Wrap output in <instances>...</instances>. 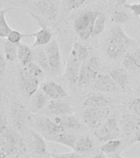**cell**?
Segmentation results:
<instances>
[{
  "label": "cell",
  "instance_id": "1",
  "mask_svg": "<svg viewBox=\"0 0 140 158\" xmlns=\"http://www.w3.org/2000/svg\"><path fill=\"white\" fill-rule=\"evenodd\" d=\"M136 44V40L126 35L122 27L115 25L109 33L106 45V55L112 59H118L125 54L131 46Z\"/></svg>",
  "mask_w": 140,
  "mask_h": 158
},
{
  "label": "cell",
  "instance_id": "2",
  "mask_svg": "<svg viewBox=\"0 0 140 158\" xmlns=\"http://www.w3.org/2000/svg\"><path fill=\"white\" fill-rule=\"evenodd\" d=\"M99 12L91 10H84L74 19V29L78 37L83 40H87L91 37L94 23Z\"/></svg>",
  "mask_w": 140,
  "mask_h": 158
},
{
  "label": "cell",
  "instance_id": "3",
  "mask_svg": "<svg viewBox=\"0 0 140 158\" xmlns=\"http://www.w3.org/2000/svg\"><path fill=\"white\" fill-rule=\"evenodd\" d=\"M110 109L108 106L98 108H86L83 110V118L89 128L96 129L109 118Z\"/></svg>",
  "mask_w": 140,
  "mask_h": 158
},
{
  "label": "cell",
  "instance_id": "4",
  "mask_svg": "<svg viewBox=\"0 0 140 158\" xmlns=\"http://www.w3.org/2000/svg\"><path fill=\"white\" fill-rule=\"evenodd\" d=\"M121 130L118 122L115 118H108L102 124L95 129V136L100 141H107L118 139L121 136Z\"/></svg>",
  "mask_w": 140,
  "mask_h": 158
},
{
  "label": "cell",
  "instance_id": "5",
  "mask_svg": "<svg viewBox=\"0 0 140 158\" xmlns=\"http://www.w3.org/2000/svg\"><path fill=\"white\" fill-rule=\"evenodd\" d=\"M40 80L32 75L27 67H23L19 71L18 86L22 94L27 97H32L39 87Z\"/></svg>",
  "mask_w": 140,
  "mask_h": 158
},
{
  "label": "cell",
  "instance_id": "6",
  "mask_svg": "<svg viewBox=\"0 0 140 158\" xmlns=\"http://www.w3.org/2000/svg\"><path fill=\"white\" fill-rule=\"evenodd\" d=\"M21 141L20 136L14 131L0 129V157L9 155Z\"/></svg>",
  "mask_w": 140,
  "mask_h": 158
},
{
  "label": "cell",
  "instance_id": "7",
  "mask_svg": "<svg viewBox=\"0 0 140 158\" xmlns=\"http://www.w3.org/2000/svg\"><path fill=\"white\" fill-rule=\"evenodd\" d=\"M33 9L49 22H54L59 14V6L53 0H38L33 5Z\"/></svg>",
  "mask_w": 140,
  "mask_h": 158
},
{
  "label": "cell",
  "instance_id": "8",
  "mask_svg": "<svg viewBox=\"0 0 140 158\" xmlns=\"http://www.w3.org/2000/svg\"><path fill=\"white\" fill-rule=\"evenodd\" d=\"M35 125L45 138L53 137L64 132V129L54 120L45 116H39L35 119Z\"/></svg>",
  "mask_w": 140,
  "mask_h": 158
},
{
  "label": "cell",
  "instance_id": "9",
  "mask_svg": "<svg viewBox=\"0 0 140 158\" xmlns=\"http://www.w3.org/2000/svg\"><path fill=\"white\" fill-rule=\"evenodd\" d=\"M45 49L49 59L51 72L59 73L61 69V54L59 43L56 40L52 39L51 41L45 46Z\"/></svg>",
  "mask_w": 140,
  "mask_h": 158
},
{
  "label": "cell",
  "instance_id": "10",
  "mask_svg": "<svg viewBox=\"0 0 140 158\" xmlns=\"http://www.w3.org/2000/svg\"><path fill=\"white\" fill-rule=\"evenodd\" d=\"M82 64L83 63L77 57L76 53L74 52V49H72L68 59L65 71V77L72 85L78 84Z\"/></svg>",
  "mask_w": 140,
  "mask_h": 158
},
{
  "label": "cell",
  "instance_id": "11",
  "mask_svg": "<svg viewBox=\"0 0 140 158\" xmlns=\"http://www.w3.org/2000/svg\"><path fill=\"white\" fill-rule=\"evenodd\" d=\"M31 14L32 15V17L36 19L38 24L40 26V29L38 31L32 34V36L35 37V41L32 44V48H37V47L45 46L52 40L53 34L50 31V30L45 26L44 22L40 18V17L33 14V13H31Z\"/></svg>",
  "mask_w": 140,
  "mask_h": 158
},
{
  "label": "cell",
  "instance_id": "12",
  "mask_svg": "<svg viewBox=\"0 0 140 158\" xmlns=\"http://www.w3.org/2000/svg\"><path fill=\"white\" fill-rule=\"evenodd\" d=\"M92 89L99 92L114 93L118 91L121 87H119L110 75L99 73L92 85Z\"/></svg>",
  "mask_w": 140,
  "mask_h": 158
},
{
  "label": "cell",
  "instance_id": "13",
  "mask_svg": "<svg viewBox=\"0 0 140 158\" xmlns=\"http://www.w3.org/2000/svg\"><path fill=\"white\" fill-rule=\"evenodd\" d=\"M120 128L125 134H131L135 133L140 128V117L136 114H127L121 118L120 121Z\"/></svg>",
  "mask_w": 140,
  "mask_h": 158
},
{
  "label": "cell",
  "instance_id": "14",
  "mask_svg": "<svg viewBox=\"0 0 140 158\" xmlns=\"http://www.w3.org/2000/svg\"><path fill=\"white\" fill-rule=\"evenodd\" d=\"M41 90L50 100H60L68 96L61 85L52 81L45 82L41 86Z\"/></svg>",
  "mask_w": 140,
  "mask_h": 158
},
{
  "label": "cell",
  "instance_id": "15",
  "mask_svg": "<svg viewBox=\"0 0 140 158\" xmlns=\"http://www.w3.org/2000/svg\"><path fill=\"white\" fill-rule=\"evenodd\" d=\"M47 109L50 114L55 117L57 116L73 114V109L69 103L62 99L60 100H50L47 106Z\"/></svg>",
  "mask_w": 140,
  "mask_h": 158
},
{
  "label": "cell",
  "instance_id": "16",
  "mask_svg": "<svg viewBox=\"0 0 140 158\" xmlns=\"http://www.w3.org/2000/svg\"><path fill=\"white\" fill-rule=\"evenodd\" d=\"M53 120L64 128V130H78L81 128V123L78 118L74 114H67V115L57 116L54 117Z\"/></svg>",
  "mask_w": 140,
  "mask_h": 158
},
{
  "label": "cell",
  "instance_id": "17",
  "mask_svg": "<svg viewBox=\"0 0 140 158\" xmlns=\"http://www.w3.org/2000/svg\"><path fill=\"white\" fill-rule=\"evenodd\" d=\"M31 145L35 152L40 155L45 154L47 152L46 143L45 141L44 136L41 133H36L35 131H30Z\"/></svg>",
  "mask_w": 140,
  "mask_h": 158
},
{
  "label": "cell",
  "instance_id": "18",
  "mask_svg": "<svg viewBox=\"0 0 140 158\" xmlns=\"http://www.w3.org/2000/svg\"><path fill=\"white\" fill-rule=\"evenodd\" d=\"M47 140L53 142V143H59V144H62V145L66 146L68 148H72L74 150V146L76 143V141L78 139L76 136L74 135V133H69V132H63L61 133H59L55 136L53 137H49V138H46Z\"/></svg>",
  "mask_w": 140,
  "mask_h": 158
},
{
  "label": "cell",
  "instance_id": "19",
  "mask_svg": "<svg viewBox=\"0 0 140 158\" xmlns=\"http://www.w3.org/2000/svg\"><path fill=\"white\" fill-rule=\"evenodd\" d=\"M17 59L23 67H27L34 59V52L32 48L23 43L18 44L17 47Z\"/></svg>",
  "mask_w": 140,
  "mask_h": 158
},
{
  "label": "cell",
  "instance_id": "20",
  "mask_svg": "<svg viewBox=\"0 0 140 158\" xmlns=\"http://www.w3.org/2000/svg\"><path fill=\"white\" fill-rule=\"evenodd\" d=\"M109 98L101 93L92 94L87 97L84 101L83 106L85 108H98V107H106L108 106Z\"/></svg>",
  "mask_w": 140,
  "mask_h": 158
},
{
  "label": "cell",
  "instance_id": "21",
  "mask_svg": "<svg viewBox=\"0 0 140 158\" xmlns=\"http://www.w3.org/2000/svg\"><path fill=\"white\" fill-rule=\"evenodd\" d=\"M12 117L16 127L22 128L24 125L27 119V111L22 104L15 103L12 105Z\"/></svg>",
  "mask_w": 140,
  "mask_h": 158
},
{
  "label": "cell",
  "instance_id": "22",
  "mask_svg": "<svg viewBox=\"0 0 140 158\" xmlns=\"http://www.w3.org/2000/svg\"><path fill=\"white\" fill-rule=\"evenodd\" d=\"M123 65L127 69H140V48L126 53L124 57Z\"/></svg>",
  "mask_w": 140,
  "mask_h": 158
},
{
  "label": "cell",
  "instance_id": "23",
  "mask_svg": "<svg viewBox=\"0 0 140 158\" xmlns=\"http://www.w3.org/2000/svg\"><path fill=\"white\" fill-rule=\"evenodd\" d=\"M49 104V98L43 92L42 90H38L36 93L32 96V110L33 112H36L48 106Z\"/></svg>",
  "mask_w": 140,
  "mask_h": 158
},
{
  "label": "cell",
  "instance_id": "24",
  "mask_svg": "<svg viewBox=\"0 0 140 158\" xmlns=\"http://www.w3.org/2000/svg\"><path fill=\"white\" fill-rule=\"evenodd\" d=\"M109 75L111 77L114 81L118 85L119 87L125 88L129 83V75L126 70L123 69H111Z\"/></svg>",
  "mask_w": 140,
  "mask_h": 158
},
{
  "label": "cell",
  "instance_id": "25",
  "mask_svg": "<svg viewBox=\"0 0 140 158\" xmlns=\"http://www.w3.org/2000/svg\"><path fill=\"white\" fill-rule=\"evenodd\" d=\"M93 147V141L89 136H81L77 139L74 151L78 153H83L91 151Z\"/></svg>",
  "mask_w": 140,
  "mask_h": 158
},
{
  "label": "cell",
  "instance_id": "26",
  "mask_svg": "<svg viewBox=\"0 0 140 158\" xmlns=\"http://www.w3.org/2000/svg\"><path fill=\"white\" fill-rule=\"evenodd\" d=\"M34 59H36V64L41 68L44 71L51 72L50 66H49V59L47 57V54L45 49H42L40 47H37V49L35 50Z\"/></svg>",
  "mask_w": 140,
  "mask_h": 158
},
{
  "label": "cell",
  "instance_id": "27",
  "mask_svg": "<svg viewBox=\"0 0 140 158\" xmlns=\"http://www.w3.org/2000/svg\"><path fill=\"white\" fill-rule=\"evenodd\" d=\"M15 7H8L4 9H0V38H7L12 28L7 24L6 20V13L11 10H14Z\"/></svg>",
  "mask_w": 140,
  "mask_h": 158
},
{
  "label": "cell",
  "instance_id": "28",
  "mask_svg": "<svg viewBox=\"0 0 140 158\" xmlns=\"http://www.w3.org/2000/svg\"><path fill=\"white\" fill-rule=\"evenodd\" d=\"M77 85H78V87L92 86V82H91V79H90V76H89L87 61L83 62V63L82 64L80 73H79L78 81V84H77Z\"/></svg>",
  "mask_w": 140,
  "mask_h": 158
},
{
  "label": "cell",
  "instance_id": "29",
  "mask_svg": "<svg viewBox=\"0 0 140 158\" xmlns=\"http://www.w3.org/2000/svg\"><path fill=\"white\" fill-rule=\"evenodd\" d=\"M17 47L18 44H12L9 41H6L3 45L5 59L8 61H15L17 59Z\"/></svg>",
  "mask_w": 140,
  "mask_h": 158
},
{
  "label": "cell",
  "instance_id": "30",
  "mask_svg": "<svg viewBox=\"0 0 140 158\" xmlns=\"http://www.w3.org/2000/svg\"><path fill=\"white\" fill-rule=\"evenodd\" d=\"M122 142L121 139H113V140L107 141L101 146V152H103L106 155H110L116 152L119 148H121Z\"/></svg>",
  "mask_w": 140,
  "mask_h": 158
},
{
  "label": "cell",
  "instance_id": "31",
  "mask_svg": "<svg viewBox=\"0 0 140 158\" xmlns=\"http://www.w3.org/2000/svg\"><path fill=\"white\" fill-rule=\"evenodd\" d=\"M72 49H74V52L76 53L77 57L82 63L87 61V59H89V52L87 48L84 44L76 42Z\"/></svg>",
  "mask_w": 140,
  "mask_h": 158
},
{
  "label": "cell",
  "instance_id": "32",
  "mask_svg": "<svg viewBox=\"0 0 140 158\" xmlns=\"http://www.w3.org/2000/svg\"><path fill=\"white\" fill-rule=\"evenodd\" d=\"M106 18L105 17V15L99 12L98 16L96 17L95 23H94V27H93V31H92V35L91 36L95 37L96 35H98L103 31L106 27Z\"/></svg>",
  "mask_w": 140,
  "mask_h": 158
},
{
  "label": "cell",
  "instance_id": "33",
  "mask_svg": "<svg viewBox=\"0 0 140 158\" xmlns=\"http://www.w3.org/2000/svg\"><path fill=\"white\" fill-rule=\"evenodd\" d=\"M32 37V34H23V33H21L18 31H15V30H12L11 32H10L8 35L7 36V41L11 42L12 44H18L21 43V40H22V38L24 37Z\"/></svg>",
  "mask_w": 140,
  "mask_h": 158
},
{
  "label": "cell",
  "instance_id": "34",
  "mask_svg": "<svg viewBox=\"0 0 140 158\" xmlns=\"http://www.w3.org/2000/svg\"><path fill=\"white\" fill-rule=\"evenodd\" d=\"M111 22L116 24H124L129 20V17L126 12L123 11H116L111 15Z\"/></svg>",
  "mask_w": 140,
  "mask_h": 158
},
{
  "label": "cell",
  "instance_id": "35",
  "mask_svg": "<svg viewBox=\"0 0 140 158\" xmlns=\"http://www.w3.org/2000/svg\"><path fill=\"white\" fill-rule=\"evenodd\" d=\"M27 69L35 77H36L39 80H40L44 77V70L36 63H33V62L31 63L29 65H27Z\"/></svg>",
  "mask_w": 140,
  "mask_h": 158
},
{
  "label": "cell",
  "instance_id": "36",
  "mask_svg": "<svg viewBox=\"0 0 140 158\" xmlns=\"http://www.w3.org/2000/svg\"><path fill=\"white\" fill-rule=\"evenodd\" d=\"M65 1H66L67 8L69 10L77 8L85 2V0H65Z\"/></svg>",
  "mask_w": 140,
  "mask_h": 158
},
{
  "label": "cell",
  "instance_id": "37",
  "mask_svg": "<svg viewBox=\"0 0 140 158\" xmlns=\"http://www.w3.org/2000/svg\"><path fill=\"white\" fill-rule=\"evenodd\" d=\"M52 158H83L80 156V154L76 152L70 153H66V154H55L53 155Z\"/></svg>",
  "mask_w": 140,
  "mask_h": 158
},
{
  "label": "cell",
  "instance_id": "38",
  "mask_svg": "<svg viewBox=\"0 0 140 158\" xmlns=\"http://www.w3.org/2000/svg\"><path fill=\"white\" fill-rule=\"evenodd\" d=\"M130 108L134 112V114L140 117V98L135 99L134 101H133Z\"/></svg>",
  "mask_w": 140,
  "mask_h": 158
},
{
  "label": "cell",
  "instance_id": "39",
  "mask_svg": "<svg viewBox=\"0 0 140 158\" xmlns=\"http://www.w3.org/2000/svg\"><path fill=\"white\" fill-rule=\"evenodd\" d=\"M126 7H128L133 12V13L137 17H140V2L138 3H134V4H125Z\"/></svg>",
  "mask_w": 140,
  "mask_h": 158
},
{
  "label": "cell",
  "instance_id": "40",
  "mask_svg": "<svg viewBox=\"0 0 140 158\" xmlns=\"http://www.w3.org/2000/svg\"><path fill=\"white\" fill-rule=\"evenodd\" d=\"M6 69V59L5 57L0 53V76H2Z\"/></svg>",
  "mask_w": 140,
  "mask_h": 158
},
{
  "label": "cell",
  "instance_id": "41",
  "mask_svg": "<svg viewBox=\"0 0 140 158\" xmlns=\"http://www.w3.org/2000/svg\"><path fill=\"white\" fill-rule=\"evenodd\" d=\"M7 119L2 113H0V129H7Z\"/></svg>",
  "mask_w": 140,
  "mask_h": 158
},
{
  "label": "cell",
  "instance_id": "42",
  "mask_svg": "<svg viewBox=\"0 0 140 158\" xmlns=\"http://www.w3.org/2000/svg\"><path fill=\"white\" fill-rule=\"evenodd\" d=\"M134 134H135V141L136 142L140 143V128H138V130L136 131L135 133H134Z\"/></svg>",
  "mask_w": 140,
  "mask_h": 158
},
{
  "label": "cell",
  "instance_id": "43",
  "mask_svg": "<svg viewBox=\"0 0 140 158\" xmlns=\"http://www.w3.org/2000/svg\"><path fill=\"white\" fill-rule=\"evenodd\" d=\"M127 1H128V0H117V3L120 5H125ZM138 1L140 2V0H138Z\"/></svg>",
  "mask_w": 140,
  "mask_h": 158
},
{
  "label": "cell",
  "instance_id": "44",
  "mask_svg": "<svg viewBox=\"0 0 140 158\" xmlns=\"http://www.w3.org/2000/svg\"><path fill=\"white\" fill-rule=\"evenodd\" d=\"M91 158H106V157L103 155H96V156H91Z\"/></svg>",
  "mask_w": 140,
  "mask_h": 158
},
{
  "label": "cell",
  "instance_id": "45",
  "mask_svg": "<svg viewBox=\"0 0 140 158\" xmlns=\"http://www.w3.org/2000/svg\"><path fill=\"white\" fill-rule=\"evenodd\" d=\"M2 102V92L1 91V89H0V106H1V104Z\"/></svg>",
  "mask_w": 140,
  "mask_h": 158
},
{
  "label": "cell",
  "instance_id": "46",
  "mask_svg": "<svg viewBox=\"0 0 140 158\" xmlns=\"http://www.w3.org/2000/svg\"><path fill=\"white\" fill-rule=\"evenodd\" d=\"M137 93H138V96H139V98H140V86H138V90H137Z\"/></svg>",
  "mask_w": 140,
  "mask_h": 158
},
{
  "label": "cell",
  "instance_id": "47",
  "mask_svg": "<svg viewBox=\"0 0 140 158\" xmlns=\"http://www.w3.org/2000/svg\"><path fill=\"white\" fill-rule=\"evenodd\" d=\"M24 1H30V0H24Z\"/></svg>",
  "mask_w": 140,
  "mask_h": 158
},
{
  "label": "cell",
  "instance_id": "48",
  "mask_svg": "<svg viewBox=\"0 0 140 158\" xmlns=\"http://www.w3.org/2000/svg\"><path fill=\"white\" fill-rule=\"evenodd\" d=\"M119 158H120V157H119Z\"/></svg>",
  "mask_w": 140,
  "mask_h": 158
}]
</instances>
